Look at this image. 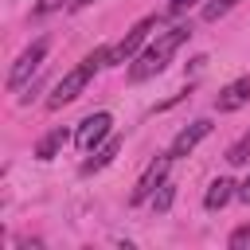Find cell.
Here are the masks:
<instances>
[{
    "label": "cell",
    "instance_id": "obj_12",
    "mask_svg": "<svg viewBox=\"0 0 250 250\" xmlns=\"http://www.w3.org/2000/svg\"><path fill=\"white\" fill-rule=\"evenodd\" d=\"M246 160H250V129H246V133L227 148V164H234V168H238V164H246Z\"/></svg>",
    "mask_w": 250,
    "mask_h": 250
},
{
    "label": "cell",
    "instance_id": "obj_13",
    "mask_svg": "<svg viewBox=\"0 0 250 250\" xmlns=\"http://www.w3.org/2000/svg\"><path fill=\"white\" fill-rule=\"evenodd\" d=\"M234 4H238V0H207V4H203V20H207V23H215V20H223Z\"/></svg>",
    "mask_w": 250,
    "mask_h": 250
},
{
    "label": "cell",
    "instance_id": "obj_4",
    "mask_svg": "<svg viewBox=\"0 0 250 250\" xmlns=\"http://www.w3.org/2000/svg\"><path fill=\"white\" fill-rule=\"evenodd\" d=\"M113 137V117L105 113V109H98V113H90V117H82L78 121V129H74V145L82 148V152H94L102 141H109Z\"/></svg>",
    "mask_w": 250,
    "mask_h": 250
},
{
    "label": "cell",
    "instance_id": "obj_19",
    "mask_svg": "<svg viewBox=\"0 0 250 250\" xmlns=\"http://www.w3.org/2000/svg\"><path fill=\"white\" fill-rule=\"evenodd\" d=\"M90 4H94V0H74V12H78V8H90Z\"/></svg>",
    "mask_w": 250,
    "mask_h": 250
},
{
    "label": "cell",
    "instance_id": "obj_17",
    "mask_svg": "<svg viewBox=\"0 0 250 250\" xmlns=\"http://www.w3.org/2000/svg\"><path fill=\"white\" fill-rule=\"evenodd\" d=\"M199 0H168V16H184L188 8H195Z\"/></svg>",
    "mask_w": 250,
    "mask_h": 250
},
{
    "label": "cell",
    "instance_id": "obj_15",
    "mask_svg": "<svg viewBox=\"0 0 250 250\" xmlns=\"http://www.w3.org/2000/svg\"><path fill=\"white\" fill-rule=\"evenodd\" d=\"M227 246H230V250H250V223H246V227H234L230 238H227Z\"/></svg>",
    "mask_w": 250,
    "mask_h": 250
},
{
    "label": "cell",
    "instance_id": "obj_3",
    "mask_svg": "<svg viewBox=\"0 0 250 250\" xmlns=\"http://www.w3.org/2000/svg\"><path fill=\"white\" fill-rule=\"evenodd\" d=\"M156 23H160L156 16H145L141 23H133V27L125 31V39L109 47V66H121V62H133V59H137V55L145 51V43H148V31H152Z\"/></svg>",
    "mask_w": 250,
    "mask_h": 250
},
{
    "label": "cell",
    "instance_id": "obj_14",
    "mask_svg": "<svg viewBox=\"0 0 250 250\" xmlns=\"http://www.w3.org/2000/svg\"><path fill=\"white\" fill-rule=\"evenodd\" d=\"M172 199H176V184H168V180H164V184L156 188V195H152V211H168V207H172Z\"/></svg>",
    "mask_w": 250,
    "mask_h": 250
},
{
    "label": "cell",
    "instance_id": "obj_7",
    "mask_svg": "<svg viewBox=\"0 0 250 250\" xmlns=\"http://www.w3.org/2000/svg\"><path fill=\"white\" fill-rule=\"evenodd\" d=\"M207 133H211V121H207V117H199V121L184 125V129H180V133L172 137V145H168V156H172V160L188 156V152H191V148H195V145H199V141H203Z\"/></svg>",
    "mask_w": 250,
    "mask_h": 250
},
{
    "label": "cell",
    "instance_id": "obj_2",
    "mask_svg": "<svg viewBox=\"0 0 250 250\" xmlns=\"http://www.w3.org/2000/svg\"><path fill=\"white\" fill-rule=\"evenodd\" d=\"M102 66H109V47H98V51H94V55H86L74 70H66V74L55 82V90H51V98H47V109H62V105H70Z\"/></svg>",
    "mask_w": 250,
    "mask_h": 250
},
{
    "label": "cell",
    "instance_id": "obj_6",
    "mask_svg": "<svg viewBox=\"0 0 250 250\" xmlns=\"http://www.w3.org/2000/svg\"><path fill=\"white\" fill-rule=\"evenodd\" d=\"M168 164H172V156L164 152L160 160H152L148 168H145V176L137 180V188H133V195H129V203H145V199H152L156 195V188L164 184V176H168Z\"/></svg>",
    "mask_w": 250,
    "mask_h": 250
},
{
    "label": "cell",
    "instance_id": "obj_18",
    "mask_svg": "<svg viewBox=\"0 0 250 250\" xmlns=\"http://www.w3.org/2000/svg\"><path fill=\"white\" fill-rule=\"evenodd\" d=\"M238 199H242V203H250V176L238 184Z\"/></svg>",
    "mask_w": 250,
    "mask_h": 250
},
{
    "label": "cell",
    "instance_id": "obj_11",
    "mask_svg": "<svg viewBox=\"0 0 250 250\" xmlns=\"http://www.w3.org/2000/svg\"><path fill=\"white\" fill-rule=\"evenodd\" d=\"M66 137H70L66 129H51V133H47V137H43V141L35 145V156H39V160H55V156L62 152V145H66Z\"/></svg>",
    "mask_w": 250,
    "mask_h": 250
},
{
    "label": "cell",
    "instance_id": "obj_10",
    "mask_svg": "<svg viewBox=\"0 0 250 250\" xmlns=\"http://www.w3.org/2000/svg\"><path fill=\"white\" fill-rule=\"evenodd\" d=\"M117 152H121V137H109V141H102V145L94 148V156H90V160H82V176H90V172H102V168H109Z\"/></svg>",
    "mask_w": 250,
    "mask_h": 250
},
{
    "label": "cell",
    "instance_id": "obj_8",
    "mask_svg": "<svg viewBox=\"0 0 250 250\" xmlns=\"http://www.w3.org/2000/svg\"><path fill=\"white\" fill-rule=\"evenodd\" d=\"M246 102H250V74L227 82V86L219 90V98H215V109H219V113H234V109H242Z\"/></svg>",
    "mask_w": 250,
    "mask_h": 250
},
{
    "label": "cell",
    "instance_id": "obj_9",
    "mask_svg": "<svg viewBox=\"0 0 250 250\" xmlns=\"http://www.w3.org/2000/svg\"><path fill=\"white\" fill-rule=\"evenodd\" d=\"M234 195H238V184L227 180V176H219V180H211V188H207V195H203V207H207V211H223Z\"/></svg>",
    "mask_w": 250,
    "mask_h": 250
},
{
    "label": "cell",
    "instance_id": "obj_1",
    "mask_svg": "<svg viewBox=\"0 0 250 250\" xmlns=\"http://www.w3.org/2000/svg\"><path fill=\"white\" fill-rule=\"evenodd\" d=\"M188 39H191V23H176V27L160 31L156 43H148V47L133 59V66H129V82H148V78H156V74L168 66V59H172Z\"/></svg>",
    "mask_w": 250,
    "mask_h": 250
},
{
    "label": "cell",
    "instance_id": "obj_16",
    "mask_svg": "<svg viewBox=\"0 0 250 250\" xmlns=\"http://www.w3.org/2000/svg\"><path fill=\"white\" fill-rule=\"evenodd\" d=\"M59 8H74V0H39V4H35V16H51V12H59Z\"/></svg>",
    "mask_w": 250,
    "mask_h": 250
},
{
    "label": "cell",
    "instance_id": "obj_5",
    "mask_svg": "<svg viewBox=\"0 0 250 250\" xmlns=\"http://www.w3.org/2000/svg\"><path fill=\"white\" fill-rule=\"evenodd\" d=\"M47 47H51L47 39H35V43H31V47H27V51L16 59V66L8 70V90H20V86H23V82H27V78H31V74L43 66V59H47Z\"/></svg>",
    "mask_w": 250,
    "mask_h": 250
}]
</instances>
